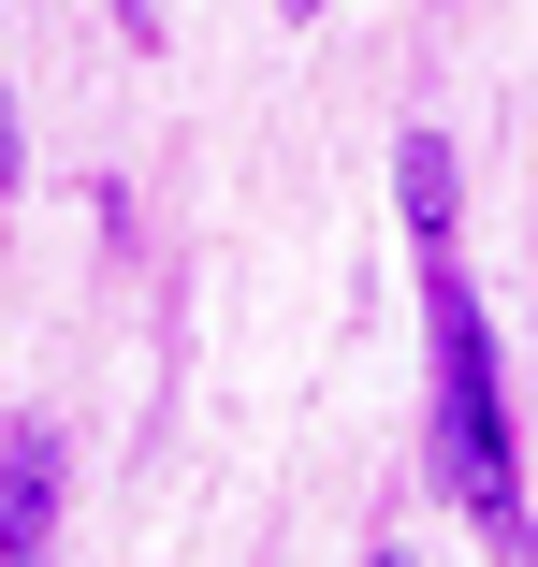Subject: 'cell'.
I'll return each instance as SVG.
<instances>
[{"label": "cell", "mask_w": 538, "mask_h": 567, "mask_svg": "<svg viewBox=\"0 0 538 567\" xmlns=\"http://www.w3.org/2000/svg\"><path fill=\"white\" fill-rule=\"evenodd\" d=\"M422 306H437V495H452L495 553H538L524 466H509V393H495V320H480L466 262H422Z\"/></svg>", "instance_id": "6da1fadb"}, {"label": "cell", "mask_w": 538, "mask_h": 567, "mask_svg": "<svg viewBox=\"0 0 538 567\" xmlns=\"http://www.w3.org/2000/svg\"><path fill=\"white\" fill-rule=\"evenodd\" d=\"M59 495H73L59 422H15V436H0V567H44L59 553Z\"/></svg>", "instance_id": "7a4b0ae2"}, {"label": "cell", "mask_w": 538, "mask_h": 567, "mask_svg": "<svg viewBox=\"0 0 538 567\" xmlns=\"http://www.w3.org/2000/svg\"><path fill=\"white\" fill-rule=\"evenodd\" d=\"M452 132H407L393 146V204H407V234H422V262H452Z\"/></svg>", "instance_id": "3957f363"}, {"label": "cell", "mask_w": 538, "mask_h": 567, "mask_svg": "<svg viewBox=\"0 0 538 567\" xmlns=\"http://www.w3.org/2000/svg\"><path fill=\"white\" fill-rule=\"evenodd\" d=\"M117 30H132V44H161V0H117Z\"/></svg>", "instance_id": "277c9868"}, {"label": "cell", "mask_w": 538, "mask_h": 567, "mask_svg": "<svg viewBox=\"0 0 538 567\" xmlns=\"http://www.w3.org/2000/svg\"><path fill=\"white\" fill-rule=\"evenodd\" d=\"M0 189H15V102H0Z\"/></svg>", "instance_id": "5b68a950"}, {"label": "cell", "mask_w": 538, "mask_h": 567, "mask_svg": "<svg viewBox=\"0 0 538 567\" xmlns=\"http://www.w3.org/2000/svg\"><path fill=\"white\" fill-rule=\"evenodd\" d=\"M277 16H320V0H277Z\"/></svg>", "instance_id": "8992f818"}, {"label": "cell", "mask_w": 538, "mask_h": 567, "mask_svg": "<svg viewBox=\"0 0 538 567\" xmlns=\"http://www.w3.org/2000/svg\"><path fill=\"white\" fill-rule=\"evenodd\" d=\"M364 567H407V553H364Z\"/></svg>", "instance_id": "52a82bcc"}]
</instances>
